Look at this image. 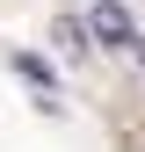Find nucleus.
<instances>
[{"instance_id": "f257e3e1", "label": "nucleus", "mask_w": 145, "mask_h": 152, "mask_svg": "<svg viewBox=\"0 0 145 152\" xmlns=\"http://www.w3.org/2000/svg\"><path fill=\"white\" fill-rule=\"evenodd\" d=\"M94 36H102V44H123V51H131V7H116V0H102V7H94Z\"/></svg>"}, {"instance_id": "f03ea898", "label": "nucleus", "mask_w": 145, "mask_h": 152, "mask_svg": "<svg viewBox=\"0 0 145 152\" xmlns=\"http://www.w3.org/2000/svg\"><path fill=\"white\" fill-rule=\"evenodd\" d=\"M15 72H22V80H29L36 94H51V87H58V72H51V58H36V51H22V58H15Z\"/></svg>"}, {"instance_id": "7ed1b4c3", "label": "nucleus", "mask_w": 145, "mask_h": 152, "mask_svg": "<svg viewBox=\"0 0 145 152\" xmlns=\"http://www.w3.org/2000/svg\"><path fill=\"white\" fill-rule=\"evenodd\" d=\"M58 51H65V58H87V29L80 22H58Z\"/></svg>"}, {"instance_id": "20e7f679", "label": "nucleus", "mask_w": 145, "mask_h": 152, "mask_svg": "<svg viewBox=\"0 0 145 152\" xmlns=\"http://www.w3.org/2000/svg\"><path fill=\"white\" fill-rule=\"evenodd\" d=\"M131 51H138V65H145V36H131Z\"/></svg>"}]
</instances>
